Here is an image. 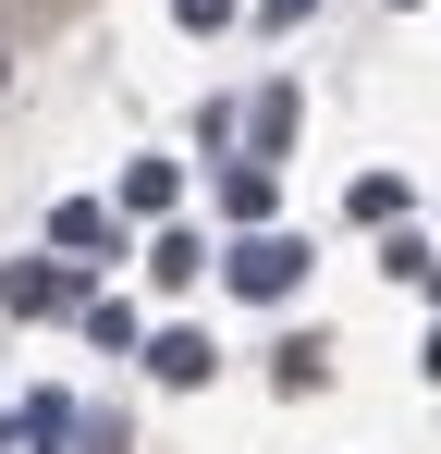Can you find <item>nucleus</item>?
Returning a JSON list of instances; mask_svg holds the SVG:
<instances>
[{
  "instance_id": "obj_6",
  "label": "nucleus",
  "mask_w": 441,
  "mask_h": 454,
  "mask_svg": "<svg viewBox=\"0 0 441 454\" xmlns=\"http://www.w3.org/2000/svg\"><path fill=\"white\" fill-rule=\"evenodd\" d=\"M258 12H270V25H306V12H319V0H258Z\"/></svg>"
},
{
  "instance_id": "obj_3",
  "label": "nucleus",
  "mask_w": 441,
  "mask_h": 454,
  "mask_svg": "<svg viewBox=\"0 0 441 454\" xmlns=\"http://www.w3.org/2000/svg\"><path fill=\"white\" fill-rule=\"evenodd\" d=\"M147 369H159V380H209V344H197V332H159Z\"/></svg>"
},
{
  "instance_id": "obj_4",
  "label": "nucleus",
  "mask_w": 441,
  "mask_h": 454,
  "mask_svg": "<svg viewBox=\"0 0 441 454\" xmlns=\"http://www.w3.org/2000/svg\"><path fill=\"white\" fill-rule=\"evenodd\" d=\"M50 233H62V246H111V209H98V197H74V209H62Z\"/></svg>"
},
{
  "instance_id": "obj_1",
  "label": "nucleus",
  "mask_w": 441,
  "mask_h": 454,
  "mask_svg": "<svg viewBox=\"0 0 441 454\" xmlns=\"http://www.w3.org/2000/svg\"><path fill=\"white\" fill-rule=\"evenodd\" d=\"M294 270H306V246H282V233H258V246H233V283H245V295H282Z\"/></svg>"
},
{
  "instance_id": "obj_5",
  "label": "nucleus",
  "mask_w": 441,
  "mask_h": 454,
  "mask_svg": "<svg viewBox=\"0 0 441 454\" xmlns=\"http://www.w3.org/2000/svg\"><path fill=\"white\" fill-rule=\"evenodd\" d=\"M172 12H184L197 37H209V25H233V0H172Z\"/></svg>"
},
{
  "instance_id": "obj_2",
  "label": "nucleus",
  "mask_w": 441,
  "mask_h": 454,
  "mask_svg": "<svg viewBox=\"0 0 441 454\" xmlns=\"http://www.w3.org/2000/svg\"><path fill=\"white\" fill-rule=\"evenodd\" d=\"M62 295H74L62 270H0V307H12V319H50Z\"/></svg>"
}]
</instances>
